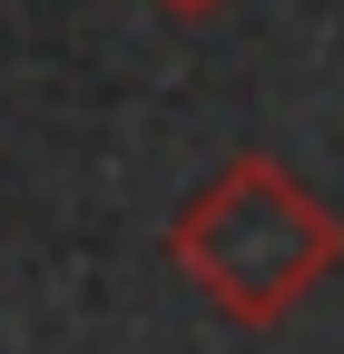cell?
I'll return each instance as SVG.
<instances>
[{
    "label": "cell",
    "instance_id": "7a4b0ae2",
    "mask_svg": "<svg viewBox=\"0 0 344 354\" xmlns=\"http://www.w3.org/2000/svg\"><path fill=\"white\" fill-rule=\"evenodd\" d=\"M157 10H167V20H217L227 0H157Z\"/></svg>",
    "mask_w": 344,
    "mask_h": 354
},
{
    "label": "cell",
    "instance_id": "6da1fadb",
    "mask_svg": "<svg viewBox=\"0 0 344 354\" xmlns=\"http://www.w3.org/2000/svg\"><path fill=\"white\" fill-rule=\"evenodd\" d=\"M178 276L217 305L227 325H285L334 266H344V216L266 148H236L207 187L167 216Z\"/></svg>",
    "mask_w": 344,
    "mask_h": 354
}]
</instances>
